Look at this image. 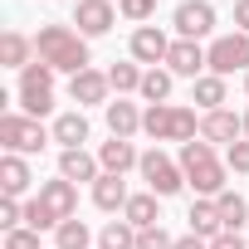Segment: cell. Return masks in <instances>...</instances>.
<instances>
[{
  "instance_id": "1",
  "label": "cell",
  "mask_w": 249,
  "mask_h": 249,
  "mask_svg": "<svg viewBox=\"0 0 249 249\" xmlns=\"http://www.w3.org/2000/svg\"><path fill=\"white\" fill-rule=\"evenodd\" d=\"M35 54H39V64H49L54 73H69V78L83 73V69H93V49H88V39L73 25H39Z\"/></svg>"
},
{
  "instance_id": "2",
  "label": "cell",
  "mask_w": 249,
  "mask_h": 249,
  "mask_svg": "<svg viewBox=\"0 0 249 249\" xmlns=\"http://www.w3.org/2000/svg\"><path fill=\"white\" fill-rule=\"evenodd\" d=\"M176 161H181V171H186V186L196 191V200H215L220 191H230V166H225V157L210 147V142H186L181 152H176Z\"/></svg>"
},
{
  "instance_id": "3",
  "label": "cell",
  "mask_w": 249,
  "mask_h": 249,
  "mask_svg": "<svg viewBox=\"0 0 249 249\" xmlns=\"http://www.w3.org/2000/svg\"><path fill=\"white\" fill-rule=\"evenodd\" d=\"M142 132H147L152 142H176V147H186V142L200 137V112L186 107V103H157V107H147V117H142Z\"/></svg>"
},
{
  "instance_id": "4",
  "label": "cell",
  "mask_w": 249,
  "mask_h": 249,
  "mask_svg": "<svg viewBox=\"0 0 249 249\" xmlns=\"http://www.w3.org/2000/svg\"><path fill=\"white\" fill-rule=\"evenodd\" d=\"M49 142H54V132L44 127L39 117H30V112H0V147H5V152L35 157V152H44Z\"/></svg>"
},
{
  "instance_id": "5",
  "label": "cell",
  "mask_w": 249,
  "mask_h": 249,
  "mask_svg": "<svg viewBox=\"0 0 249 249\" xmlns=\"http://www.w3.org/2000/svg\"><path fill=\"white\" fill-rule=\"evenodd\" d=\"M15 98H20V112H30V117H39V122H44V117L54 112V103H59V98H54V69H49V64H39V59H35L30 69H20Z\"/></svg>"
},
{
  "instance_id": "6",
  "label": "cell",
  "mask_w": 249,
  "mask_h": 249,
  "mask_svg": "<svg viewBox=\"0 0 249 249\" xmlns=\"http://www.w3.org/2000/svg\"><path fill=\"white\" fill-rule=\"evenodd\" d=\"M137 171H142L147 191H152V196H161V200H166V196H181V191H186V171H181V161H176V157H166L161 147L142 152V166H137Z\"/></svg>"
},
{
  "instance_id": "7",
  "label": "cell",
  "mask_w": 249,
  "mask_h": 249,
  "mask_svg": "<svg viewBox=\"0 0 249 249\" xmlns=\"http://www.w3.org/2000/svg\"><path fill=\"white\" fill-rule=\"evenodd\" d=\"M205 64H210V73H220V78L249 73V35H239V30L215 35V39L205 44Z\"/></svg>"
},
{
  "instance_id": "8",
  "label": "cell",
  "mask_w": 249,
  "mask_h": 249,
  "mask_svg": "<svg viewBox=\"0 0 249 249\" xmlns=\"http://www.w3.org/2000/svg\"><path fill=\"white\" fill-rule=\"evenodd\" d=\"M215 25H220V15H215V5L210 0H181V5L171 10V30H176V39H205V35H215Z\"/></svg>"
},
{
  "instance_id": "9",
  "label": "cell",
  "mask_w": 249,
  "mask_h": 249,
  "mask_svg": "<svg viewBox=\"0 0 249 249\" xmlns=\"http://www.w3.org/2000/svg\"><path fill=\"white\" fill-rule=\"evenodd\" d=\"M171 54V35L161 25H137L132 39H127V59H137L142 69H161Z\"/></svg>"
},
{
  "instance_id": "10",
  "label": "cell",
  "mask_w": 249,
  "mask_h": 249,
  "mask_svg": "<svg viewBox=\"0 0 249 249\" xmlns=\"http://www.w3.org/2000/svg\"><path fill=\"white\" fill-rule=\"evenodd\" d=\"M239 137H244V112H234V107L200 112V142H210V147H234Z\"/></svg>"
},
{
  "instance_id": "11",
  "label": "cell",
  "mask_w": 249,
  "mask_h": 249,
  "mask_svg": "<svg viewBox=\"0 0 249 249\" xmlns=\"http://www.w3.org/2000/svg\"><path fill=\"white\" fill-rule=\"evenodd\" d=\"M35 200L49 210V220H54V225H64V220H73V215H78V186H73V181H64V176L39 181V196H35Z\"/></svg>"
},
{
  "instance_id": "12",
  "label": "cell",
  "mask_w": 249,
  "mask_h": 249,
  "mask_svg": "<svg viewBox=\"0 0 249 249\" xmlns=\"http://www.w3.org/2000/svg\"><path fill=\"white\" fill-rule=\"evenodd\" d=\"M112 25H117V5L112 0H78L73 5V30L83 39H103Z\"/></svg>"
},
{
  "instance_id": "13",
  "label": "cell",
  "mask_w": 249,
  "mask_h": 249,
  "mask_svg": "<svg viewBox=\"0 0 249 249\" xmlns=\"http://www.w3.org/2000/svg\"><path fill=\"white\" fill-rule=\"evenodd\" d=\"M69 98L78 107H107L112 103V83H107V69H83L69 78Z\"/></svg>"
},
{
  "instance_id": "14",
  "label": "cell",
  "mask_w": 249,
  "mask_h": 249,
  "mask_svg": "<svg viewBox=\"0 0 249 249\" xmlns=\"http://www.w3.org/2000/svg\"><path fill=\"white\" fill-rule=\"evenodd\" d=\"M142 117H147V107H137L132 98H112L107 107H103V122H107V137H137L142 132Z\"/></svg>"
},
{
  "instance_id": "15",
  "label": "cell",
  "mask_w": 249,
  "mask_h": 249,
  "mask_svg": "<svg viewBox=\"0 0 249 249\" xmlns=\"http://www.w3.org/2000/svg\"><path fill=\"white\" fill-rule=\"evenodd\" d=\"M166 69L176 73V78H200V73H210V64H205V49L196 44V39H171V54H166Z\"/></svg>"
},
{
  "instance_id": "16",
  "label": "cell",
  "mask_w": 249,
  "mask_h": 249,
  "mask_svg": "<svg viewBox=\"0 0 249 249\" xmlns=\"http://www.w3.org/2000/svg\"><path fill=\"white\" fill-rule=\"evenodd\" d=\"M98 166H103L107 176H127V171L142 166V152H137L127 137H107V142L98 147Z\"/></svg>"
},
{
  "instance_id": "17",
  "label": "cell",
  "mask_w": 249,
  "mask_h": 249,
  "mask_svg": "<svg viewBox=\"0 0 249 249\" xmlns=\"http://www.w3.org/2000/svg\"><path fill=\"white\" fill-rule=\"evenodd\" d=\"M59 176L64 181H73V186H93L98 176H103V166H98V152H88V147H73V152H59Z\"/></svg>"
},
{
  "instance_id": "18",
  "label": "cell",
  "mask_w": 249,
  "mask_h": 249,
  "mask_svg": "<svg viewBox=\"0 0 249 249\" xmlns=\"http://www.w3.org/2000/svg\"><path fill=\"white\" fill-rule=\"evenodd\" d=\"M49 132H54L59 152H73V147H83V142L93 137V127H88V117H83V107H73V112H59V117L49 122Z\"/></svg>"
},
{
  "instance_id": "19",
  "label": "cell",
  "mask_w": 249,
  "mask_h": 249,
  "mask_svg": "<svg viewBox=\"0 0 249 249\" xmlns=\"http://www.w3.org/2000/svg\"><path fill=\"white\" fill-rule=\"evenodd\" d=\"M30 186H35V176H30V157H15V152H5V157H0V196L20 200Z\"/></svg>"
},
{
  "instance_id": "20",
  "label": "cell",
  "mask_w": 249,
  "mask_h": 249,
  "mask_svg": "<svg viewBox=\"0 0 249 249\" xmlns=\"http://www.w3.org/2000/svg\"><path fill=\"white\" fill-rule=\"evenodd\" d=\"M127 200H132V191H127V181H122V176H98L93 181V205L103 210V215H122V210H127Z\"/></svg>"
},
{
  "instance_id": "21",
  "label": "cell",
  "mask_w": 249,
  "mask_h": 249,
  "mask_svg": "<svg viewBox=\"0 0 249 249\" xmlns=\"http://www.w3.org/2000/svg\"><path fill=\"white\" fill-rule=\"evenodd\" d=\"M191 103H196L200 112L225 107V103H230V78H220V73H200V78L191 83Z\"/></svg>"
},
{
  "instance_id": "22",
  "label": "cell",
  "mask_w": 249,
  "mask_h": 249,
  "mask_svg": "<svg viewBox=\"0 0 249 249\" xmlns=\"http://www.w3.org/2000/svg\"><path fill=\"white\" fill-rule=\"evenodd\" d=\"M39 54H35V39L30 35H20V30H5L0 35V64L5 69H30Z\"/></svg>"
},
{
  "instance_id": "23",
  "label": "cell",
  "mask_w": 249,
  "mask_h": 249,
  "mask_svg": "<svg viewBox=\"0 0 249 249\" xmlns=\"http://www.w3.org/2000/svg\"><path fill=\"white\" fill-rule=\"evenodd\" d=\"M122 220L137 225V230L161 225V196H152V191H132V200H127V210H122Z\"/></svg>"
},
{
  "instance_id": "24",
  "label": "cell",
  "mask_w": 249,
  "mask_h": 249,
  "mask_svg": "<svg viewBox=\"0 0 249 249\" xmlns=\"http://www.w3.org/2000/svg\"><path fill=\"white\" fill-rule=\"evenodd\" d=\"M171 88H176V73L161 64V69H147V73H142V93H137V98H142L147 107H157V103H171Z\"/></svg>"
},
{
  "instance_id": "25",
  "label": "cell",
  "mask_w": 249,
  "mask_h": 249,
  "mask_svg": "<svg viewBox=\"0 0 249 249\" xmlns=\"http://www.w3.org/2000/svg\"><path fill=\"white\" fill-rule=\"evenodd\" d=\"M186 220H191V234H200V239L225 234V225H220V205H215V200H191Z\"/></svg>"
},
{
  "instance_id": "26",
  "label": "cell",
  "mask_w": 249,
  "mask_h": 249,
  "mask_svg": "<svg viewBox=\"0 0 249 249\" xmlns=\"http://www.w3.org/2000/svg\"><path fill=\"white\" fill-rule=\"evenodd\" d=\"M215 205H220V225H225L230 234H239V230L249 225V200H244L239 191H220Z\"/></svg>"
},
{
  "instance_id": "27",
  "label": "cell",
  "mask_w": 249,
  "mask_h": 249,
  "mask_svg": "<svg viewBox=\"0 0 249 249\" xmlns=\"http://www.w3.org/2000/svg\"><path fill=\"white\" fill-rule=\"evenodd\" d=\"M54 249H98V234L73 215V220H64V225L54 230Z\"/></svg>"
},
{
  "instance_id": "28",
  "label": "cell",
  "mask_w": 249,
  "mask_h": 249,
  "mask_svg": "<svg viewBox=\"0 0 249 249\" xmlns=\"http://www.w3.org/2000/svg\"><path fill=\"white\" fill-rule=\"evenodd\" d=\"M142 73H147V69H142L137 59H122V64L107 69V83H112L117 98H127V93H142Z\"/></svg>"
},
{
  "instance_id": "29",
  "label": "cell",
  "mask_w": 249,
  "mask_h": 249,
  "mask_svg": "<svg viewBox=\"0 0 249 249\" xmlns=\"http://www.w3.org/2000/svg\"><path fill=\"white\" fill-rule=\"evenodd\" d=\"M98 249H137V225L127 220H107L98 230Z\"/></svg>"
},
{
  "instance_id": "30",
  "label": "cell",
  "mask_w": 249,
  "mask_h": 249,
  "mask_svg": "<svg viewBox=\"0 0 249 249\" xmlns=\"http://www.w3.org/2000/svg\"><path fill=\"white\" fill-rule=\"evenodd\" d=\"M117 15L132 20V25H147L157 15V0H117Z\"/></svg>"
},
{
  "instance_id": "31",
  "label": "cell",
  "mask_w": 249,
  "mask_h": 249,
  "mask_svg": "<svg viewBox=\"0 0 249 249\" xmlns=\"http://www.w3.org/2000/svg\"><path fill=\"white\" fill-rule=\"evenodd\" d=\"M25 225H30V230H39V234H44V230H59V225L49 220V210H44V205H39L35 196L25 200Z\"/></svg>"
},
{
  "instance_id": "32",
  "label": "cell",
  "mask_w": 249,
  "mask_h": 249,
  "mask_svg": "<svg viewBox=\"0 0 249 249\" xmlns=\"http://www.w3.org/2000/svg\"><path fill=\"white\" fill-rule=\"evenodd\" d=\"M176 244V234H166L161 225H152V230H137V249H171Z\"/></svg>"
},
{
  "instance_id": "33",
  "label": "cell",
  "mask_w": 249,
  "mask_h": 249,
  "mask_svg": "<svg viewBox=\"0 0 249 249\" xmlns=\"http://www.w3.org/2000/svg\"><path fill=\"white\" fill-rule=\"evenodd\" d=\"M225 166L234 171V176H249V142L239 137L234 147H225Z\"/></svg>"
},
{
  "instance_id": "34",
  "label": "cell",
  "mask_w": 249,
  "mask_h": 249,
  "mask_svg": "<svg viewBox=\"0 0 249 249\" xmlns=\"http://www.w3.org/2000/svg\"><path fill=\"white\" fill-rule=\"evenodd\" d=\"M20 225H25V205L5 196V200H0V230L10 234V230H20Z\"/></svg>"
},
{
  "instance_id": "35",
  "label": "cell",
  "mask_w": 249,
  "mask_h": 249,
  "mask_svg": "<svg viewBox=\"0 0 249 249\" xmlns=\"http://www.w3.org/2000/svg\"><path fill=\"white\" fill-rule=\"evenodd\" d=\"M0 249H39V230L20 225V230H10V234H5V244H0Z\"/></svg>"
},
{
  "instance_id": "36",
  "label": "cell",
  "mask_w": 249,
  "mask_h": 249,
  "mask_svg": "<svg viewBox=\"0 0 249 249\" xmlns=\"http://www.w3.org/2000/svg\"><path fill=\"white\" fill-rule=\"evenodd\" d=\"M210 249H244V234H230V230H225V234L210 239Z\"/></svg>"
},
{
  "instance_id": "37",
  "label": "cell",
  "mask_w": 249,
  "mask_h": 249,
  "mask_svg": "<svg viewBox=\"0 0 249 249\" xmlns=\"http://www.w3.org/2000/svg\"><path fill=\"white\" fill-rule=\"evenodd\" d=\"M171 249H210V239H200V234H191V230H186V234H176V244H171Z\"/></svg>"
},
{
  "instance_id": "38",
  "label": "cell",
  "mask_w": 249,
  "mask_h": 249,
  "mask_svg": "<svg viewBox=\"0 0 249 249\" xmlns=\"http://www.w3.org/2000/svg\"><path fill=\"white\" fill-rule=\"evenodd\" d=\"M234 30L249 35V0H234Z\"/></svg>"
},
{
  "instance_id": "39",
  "label": "cell",
  "mask_w": 249,
  "mask_h": 249,
  "mask_svg": "<svg viewBox=\"0 0 249 249\" xmlns=\"http://www.w3.org/2000/svg\"><path fill=\"white\" fill-rule=\"evenodd\" d=\"M244 142H249V107H244Z\"/></svg>"
},
{
  "instance_id": "40",
  "label": "cell",
  "mask_w": 249,
  "mask_h": 249,
  "mask_svg": "<svg viewBox=\"0 0 249 249\" xmlns=\"http://www.w3.org/2000/svg\"><path fill=\"white\" fill-rule=\"evenodd\" d=\"M244 98H249V73H244Z\"/></svg>"
}]
</instances>
